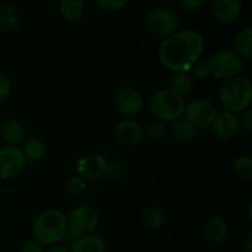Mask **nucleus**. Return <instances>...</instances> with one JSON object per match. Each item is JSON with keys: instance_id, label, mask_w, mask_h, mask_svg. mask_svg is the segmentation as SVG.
Wrapping results in <instances>:
<instances>
[{"instance_id": "nucleus-1", "label": "nucleus", "mask_w": 252, "mask_h": 252, "mask_svg": "<svg viewBox=\"0 0 252 252\" xmlns=\"http://www.w3.org/2000/svg\"><path fill=\"white\" fill-rule=\"evenodd\" d=\"M206 47L203 34L194 29L179 30L160 43L159 61L172 73H187L201 59Z\"/></svg>"}, {"instance_id": "nucleus-2", "label": "nucleus", "mask_w": 252, "mask_h": 252, "mask_svg": "<svg viewBox=\"0 0 252 252\" xmlns=\"http://www.w3.org/2000/svg\"><path fill=\"white\" fill-rule=\"evenodd\" d=\"M66 231V216L58 209L42 212L34 219L32 225V235L34 240L43 246L57 245L65 238Z\"/></svg>"}, {"instance_id": "nucleus-3", "label": "nucleus", "mask_w": 252, "mask_h": 252, "mask_svg": "<svg viewBox=\"0 0 252 252\" xmlns=\"http://www.w3.org/2000/svg\"><path fill=\"white\" fill-rule=\"evenodd\" d=\"M219 98L225 111L235 115L250 108L252 101V86L249 79L238 75L224 80L219 90Z\"/></svg>"}, {"instance_id": "nucleus-4", "label": "nucleus", "mask_w": 252, "mask_h": 252, "mask_svg": "<svg viewBox=\"0 0 252 252\" xmlns=\"http://www.w3.org/2000/svg\"><path fill=\"white\" fill-rule=\"evenodd\" d=\"M149 111L158 121L175 122L185 113V98L176 95L169 89H162L153 94L149 98Z\"/></svg>"}, {"instance_id": "nucleus-5", "label": "nucleus", "mask_w": 252, "mask_h": 252, "mask_svg": "<svg viewBox=\"0 0 252 252\" xmlns=\"http://www.w3.org/2000/svg\"><path fill=\"white\" fill-rule=\"evenodd\" d=\"M98 221H100L98 213L94 207L88 206V204L76 207L66 217L68 231H66L65 238H70L73 241L76 238L93 234L97 228Z\"/></svg>"}, {"instance_id": "nucleus-6", "label": "nucleus", "mask_w": 252, "mask_h": 252, "mask_svg": "<svg viewBox=\"0 0 252 252\" xmlns=\"http://www.w3.org/2000/svg\"><path fill=\"white\" fill-rule=\"evenodd\" d=\"M207 62L211 66L212 76L220 80L235 78L243 71V58L231 49H219Z\"/></svg>"}, {"instance_id": "nucleus-7", "label": "nucleus", "mask_w": 252, "mask_h": 252, "mask_svg": "<svg viewBox=\"0 0 252 252\" xmlns=\"http://www.w3.org/2000/svg\"><path fill=\"white\" fill-rule=\"evenodd\" d=\"M145 24L152 33L155 36H171L180 29V17L174 10L165 6L152 7L145 15Z\"/></svg>"}, {"instance_id": "nucleus-8", "label": "nucleus", "mask_w": 252, "mask_h": 252, "mask_svg": "<svg viewBox=\"0 0 252 252\" xmlns=\"http://www.w3.org/2000/svg\"><path fill=\"white\" fill-rule=\"evenodd\" d=\"M217 115L218 112L216 106L211 101L206 98H196L186 105L184 117L196 129H206L211 127Z\"/></svg>"}, {"instance_id": "nucleus-9", "label": "nucleus", "mask_w": 252, "mask_h": 252, "mask_svg": "<svg viewBox=\"0 0 252 252\" xmlns=\"http://www.w3.org/2000/svg\"><path fill=\"white\" fill-rule=\"evenodd\" d=\"M27 165L26 157L20 147L0 148V179L10 180L21 174Z\"/></svg>"}, {"instance_id": "nucleus-10", "label": "nucleus", "mask_w": 252, "mask_h": 252, "mask_svg": "<svg viewBox=\"0 0 252 252\" xmlns=\"http://www.w3.org/2000/svg\"><path fill=\"white\" fill-rule=\"evenodd\" d=\"M115 106L121 115L133 117L143 110L144 98L138 89L127 86L116 94Z\"/></svg>"}, {"instance_id": "nucleus-11", "label": "nucleus", "mask_w": 252, "mask_h": 252, "mask_svg": "<svg viewBox=\"0 0 252 252\" xmlns=\"http://www.w3.org/2000/svg\"><path fill=\"white\" fill-rule=\"evenodd\" d=\"M212 133L216 138L220 140H229L236 137L240 130V123H239L238 115L229 111H223L218 113L216 120L211 126Z\"/></svg>"}, {"instance_id": "nucleus-12", "label": "nucleus", "mask_w": 252, "mask_h": 252, "mask_svg": "<svg viewBox=\"0 0 252 252\" xmlns=\"http://www.w3.org/2000/svg\"><path fill=\"white\" fill-rule=\"evenodd\" d=\"M108 161L100 154H89L80 158L76 164V171L84 180H94L107 172Z\"/></svg>"}, {"instance_id": "nucleus-13", "label": "nucleus", "mask_w": 252, "mask_h": 252, "mask_svg": "<svg viewBox=\"0 0 252 252\" xmlns=\"http://www.w3.org/2000/svg\"><path fill=\"white\" fill-rule=\"evenodd\" d=\"M212 12L219 22L231 25L243 12V0H212Z\"/></svg>"}, {"instance_id": "nucleus-14", "label": "nucleus", "mask_w": 252, "mask_h": 252, "mask_svg": "<svg viewBox=\"0 0 252 252\" xmlns=\"http://www.w3.org/2000/svg\"><path fill=\"white\" fill-rule=\"evenodd\" d=\"M115 137L121 144L135 145L143 139V127L132 118H125L120 121L115 127Z\"/></svg>"}, {"instance_id": "nucleus-15", "label": "nucleus", "mask_w": 252, "mask_h": 252, "mask_svg": "<svg viewBox=\"0 0 252 252\" xmlns=\"http://www.w3.org/2000/svg\"><path fill=\"white\" fill-rule=\"evenodd\" d=\"M2 140L10 147H19L26 139V130L21 122L16 120L5 121L0 128Z\"/></svg>"}, {"instance_id": "nucleus-16", "label": "nucleus", "mask_w": 252, "mask_h": 252, "mask_svg": "<svg viewBox=\"0 0 252 252\" xmlns=\"http://www.w3.org/2000/svg\"><path fill=\"white\" fill-rule=\"evenodd\" d=\"M204 235L213 244L225 241L229 235V225L225 219L219 216L211 217L204 224Z\"/></svg>"}, {"instance_id": "nucleus-17", "label": "nucleus", "mask_w": 252, "mask_h": 252, "mask_svg": "<svg viewBox=\"0 0 252 252\" xmlns=\"http://www.w3.org/2000/svg\"><path fill=\"white\" fill-rule=\"evenodd\" d=\"M69 252H106L105 240L95 234L80 236L71 241Z\"/></svg>"}, {"instance_id": "nucleus-18", "label": "nucleus", "mask_w": 252, "mask_h": 252, "mask_svg": "<svg viewBox=\"0 0 252 252\" xmlns=\"http://www.w3.org/2000/svg\"><path fill=\"white\" fill-rule=\"evenodd\" d=\"M22 144H24V147L21 149L24 152L25 157H26L27 162L39 161L46 155V143L41 138L36 137V135H30V137H27Z\"/></svg>"}, {"instance_id": "nucleus-19", "label": "nucleus", "mask_w": 252, "mask_h": 252, "mask_svg": "<svg viewBox=\"0 0 252 252\" xmlns=\"http://www.w3.org/2000/svg\"><path fill=\"white\" fill-rule=\"evenodd\" d=\"M85 1L84 0H61L59 14L65 21L75 22L85 14Z\"/></svg>"}, {"instance_id": "nucleus-20", "label": "nucleus", "mask_w": 252, "mask_h": 252, "mask_svg": "<svg viewBox=\"0 0 252 252\" xmlns=\"http://www.w3.org/2000/svg\"><path fill=\"white\" fill-rule=\"evenodd\" d=\"M234 46H235V52L241 58H252V29L250 26L244 27L236 33L234 38Z\"/></svg>"}, {"instance_id": "nucleus-21", "label": "nucleus", "mask_w": 252, "mask_h": 252, "mask_svg": "<svg viewBox=\"0 0 252 252\" xmlns=\"http://www.w3.org/2000/svg\"><path fill=\"white\" fill-rule=\"evenodd\" d=\"M19 22V10L14 5H0V32L12 31L14 29H16Z\"/></svg>"}, {"instance_id": "nucleus-22", "label": "nucleus", "mask_w": 252, "mask_h": 252, "mask_svg": "<svg viewBox=\"0 0 252 252\" xmlns=\"http://www.w3.org/2000/svg\"><path fill=\"white\" fill-rule=\"evenodd\" d=\"M169 90L181 97H185L193 90V81L187 73H174L169 81Z\"/></svg>"}, {"instance_id": "nucleus-23", "label": "nucleus", "mask_w": 252, "mask_h": 252, "mask_svg": "<svg viewBox=\"0 0 252 252\" xmlns=\"http://www.w3.org/2000/svg\"><path fill=\"white\" fill-rule=\"evenodd\" d=\"M196 128L182 116L177 121L174 122V127H172V133H174L175 139L179 140L181 143H189L196 135Z\"/></svg>"}, {"instance_id": "nucleus-24", "label": "nucleus", "mask_w": 252, "mask_h": 252, "mask_svg": "<svg viewBox=\"0 0 252 252\" xmlns=\"http://www.w3.org/2000/svg\"><path fill=\"white\" fill-rule=\"evenodd\" d=\"M143 224L147 226L148 229L152 230H157V229L161 228L165 223V213L161 208L157 206H150L143 212L142 216Z\"/></svg>"}, {"instance_id": "nucleus-25", "label": "nucleus", "mask_w": 252, "mask_h": 252, "mask_svg": "<svg viewBox=\"0 0 252 252\" xmlns=\"http://www.w3.org/2000/svg\"><path fill=\"white\" fill-rule=\"evenodd\" d=\"M143 134L150 140H161L166 137L167 127L161 121H152L143 128Z\"/></svg>"}, {"instance_id": "nucleus-26", "label": "nucleus", "mask_w": 252, "mask_h": 252, "mask_svg": "<svg viewBox=\"0 0 252 252\" xmlns=\"http://www.w3.org/2000/svg\"><path fill=\"white\" fill-rule=\"evenodd\" d=\"M233 170L238 177L243 180H251L252 179V159L249 155H243L239 157L234 161Z\"/></svg>"}, {"instance_id": "nucleus-27", "label": "nucleus", "mask_w": 252, "mask_h": 252, "mask_svg": "<svg viewBox=\"0 0 252 252\" xmlns=\"http://www.w3.org/2000/svg\"><path fill=\"white\" fill-rule=\"evenodd\" d=\"M86 189V180H84L83 177L75 176L71 177L70 180L66 184V192L70 194L71 197H78L85 191Z\"/></svg>"}, {"instance_id": "nucleus-28", "label": "nucleus", "mask_w": 252, "mask_h": 252, "mask_svg": "<svg viewBox=\"0 0 252 252\" xmlns=\"http://www.w3.org/2000/svg\"><path fill=\"white\" fill-rule=\"evenodd\" d=\"M192 70H193V75L197 80H207L212 76L211 73V66H209L208 62H203L199 59L193 66H192Z\"/></svg>"}, {"instance_id": "nucleus-29", "label": "nucleus", "mask_w": 252, "mask_h": 252, "mask_svg": "<svg viewBox=\"0 0 252 252\" xmlns=\"http://www.w3.org/2000/svg\"><path fill=\"white\" fill-rule=\"evenodd\" d=\"M98 7L106 11H117L123 9L129 2V0H94Z\"/></svg>"}, {"instance_id": "nucleus-30", "label": "nucleus", "mask_w": 252, "mask_h": 252, "mask_svg": "<svg viewBox=\"0 0 252 252\" xmlns=\"http://www.w3.org/2000/svg\"><path fill=\"white\" fill-rule=\"evenodd\" d=\"M12 85L10 79L6 75L0 73V101L5 100L6 97H9L10 94H11Z\"/></svg>"}, {"instance_id": "nucleus-31", "label": "nucleus", "mask_w": 252, "mask_h": 252, "mask_svg": "<svg viewBox=\"0 0 252 252\" xmlns=\"http://www.w3.org/2000/svg\"><path fill=\"white\" fill-rule=\"evenodd\" d=\"M239 123H240V128H243L245 132H252V111L250 108L241 112V116L239 117Z\"/></svg>"}, {"instance_id": "nucleus-32", "label": "nucleus", "mask_w": 252, "mask_h": 252, "mask_svg": "<svg viewBox=\"0 0 252 252\" xmlns=\"http://www.w3.org/2000/svg\"><path fill=\"white\" fill-rule=\"evenodd\" d=\"M181 6L189 11H198L206 5L207 0H179Z\"/></svg>"}, {"instance_id": "nucleus-33", "label": "nucleus", "mask_w": 252, "mask_h": 252, "mask_svg": "<svg viewBox=\"0 0 252 252\" xmlns=\"http://www.w3.org/2000/svg\"><path fill=\"white\" fill-rule=\"evenodd\" d=\"M21 252H44V246L37 243L36 240L27 241L22 245Z\"/></svg>"}, {"instance_id": "nucleus-34", "label": "nucleus", "mask_w": 252, "mask_h": 252, "mask_svg": "<svg viewBox=\"0 0 252 252\" xmlns=\"http://www.w3.org/2000/svg\"><path fill=\"white\" fill-rule=\"evenodd\" d=\"M44 252H69V249H66L65 246H62V245H52L48 246V248L44 250Z\"/></svg>"}, {"instance_id": "nucleus-35", "label": "nucleus", "mask_w": 252, "mask_h": 252, "mask_svg": "<svg viewBox=\"0 0 252 252\" xmlns=\"http://www.w3.org/2000/svg\"><path fill=\"white\" fill-rule=\"evenodd\" d=\"M251 244H252V238H251V234H249L248 239H246V252H251Z\"/></svg>"}]
</instances>
